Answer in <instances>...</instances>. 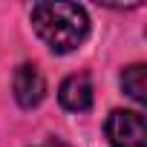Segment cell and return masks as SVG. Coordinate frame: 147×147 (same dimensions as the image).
I'll list each match as a JSON object with an SVG mask.
<instances>
[{
	"label": "cell",
	"instance_id": "1",
	"mask_svg": "<svg viewBox=\"0 0 147 147\" xmlns=\"http://www.w3.org/2000/svg\"><path fill=\"white\" fill-rule=\"evenodd\" d=\"M32 26L38 32V38L58 55L75 52L87 35H90V18L87 9L78 3H35L32 6Z\"/></svg>",
	"mask_w": 147,
	"mask_h": 147
},
{
	"label": "cell",
	"instance_id": "2",
	"mask_svg": "<svg viewBox=\"0 0 147 147\" xmlns=\"http://www.w3.org/2000/svg\"><path fill=\"white\" fill-rule=\"evenodd\" d=\"M104 130L113 147H147V124L138 110H113Z\"/></svg>",
	"mask_w": 147,
	"mask_h": 147
},
{
	"label": "cell",
	"instance_id": "3",
	"mask_svg": "<svg viewBox=\"0 0 147 147\" xmlns=\"http://www.w3.org/2000/svg\"><path fill=\"white\" fill-rule=\"evenodd\" d=\"M12 90H15V98H18V104L23 110H32V107H38L46 98V81H43L40 69L35 63H20L15 69Z\"/></svg>",
	"mask_w": 147,
	"mask_h": 147
},
{
	"label": "cell",
	"instance_id": "4",
	"mask_svg": "<svg viewBox=\"0 0 147 147\" xmlns=\"http://www.w3.org/2000/svg\"><path fill=\"white\" fill-rule=\"evenodd\" d=\"M58 101L69 113H87L92 107V78L87 72H75L63 78L58 87Z\"/></svg>",
	"mask_w": 147,
	"mask_h": 147
},
{
	"label": "cell",
	"instance_id": "5",
	"mask_svg": "<svg viewBox=\"0 0 147 147\" xmlns=\"http://www.w3.org/2000/svg\"><path fill=\"white\" fill-rule=\"evenodd\" d=\"M121 90L136 101L144 104L147 101V81H144V63H133L121 72Z\"/></svg>",
	"mask_w": 147,
	"mask_h": 147
},
{
	"label": "cell",
	"instance_id": "6",
	"mask_svg": "<svg viewBox=\"0 0 147 147\" xmlns=\"http://www.w3.org/2000/svg\"><path fill=\"white\" fill-rule=\"evenodd\" d=\"M32 147H72V144H66L63 138H46V141H40V144H32Z\"/></svg>",
	"mask_w": 147,
	"mask_h": 147
}]
</instances>
